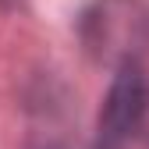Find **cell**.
Returning a JSON list of instances; mask_svg holds the SVG:
<instances>
[{
  "instance_id": "cell-1",
  "label": "cell",
  "mask_w": 149,
  "mask_h": 149,
  "mask_svg": "<svg viewBox=\"0 0 149 149\" xmlns=\"http://www.w3.org/2000/svg\"><path fill=\"white\" fill-rule=\"evenodd\" d=\"M146 107H149L146 78H142L135 61H124L114 85H110L103 114H100V149H121L139 132V124L146 117Z\"/></svg>"
}]
</instances>
